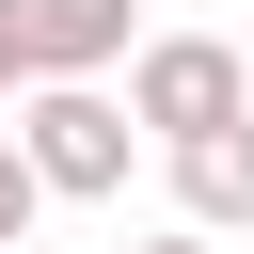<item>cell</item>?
<instances>
[{
  "label": "cell",
  "instance_id": "7",
  "mask_svg": "<svg viewBox=\"0 0 254 254\" xmlns=\"http://www.w3.org/2000/svg\"><path fill=\"white\" fill-rule=\"evenodd\" d=\"M127 254H206V238H190V222H159V238H127Z\"/></svg>",
  "mask_w": 254,
  "mask_h": 254
},
{
  "label": "cell",
  "instance_id": "3",
  "mask_svg": "<svg viewBox=\"0 0 254 254\" xmlns=\"http://www.w3.org/2000/svg\"><path fill=\"white\" fill-rule=\"evenodd\" d=\"M0 16H16V64H32V79H111V64L143 48L127 0H0Z\"/></svg>",
  "mask_w": 254,
  "mask_h": 254
},
{
  "label": "cell",
  "instance_id": "5",
  "mask_svg": "<svg viewBox=\"0 0 254 254\" xmlns=\"http://www.w3.org/2000/svg\"><path fill=\"white\" fill-rule=\"evenodd\" d=\"M32 206H48V190H32V159H16V127H0V254H32Z\"/></svg>",
  "mask_w": 254,
  "mask_h": 254
},
{
  "label": "cell",
  "instance_id": "1",
  "mask_svg": "<svg viewBox=\"0 0 254 254\" xmlns=\"http://www.w3.org/2000/svg\"><path fill=\"white\" fill-rule=\"evenodd\" d=\"M16 159H32L48 206H111L127 159H143V127H127L111 79H32V95H16Z\"/></svg>",
  "mask_w": 254,
  "mask_h": 254
},
{
  "label": "cell",
  "instance_id": "4",
  "mask_svg": "<svg viewBox=\"0 0 254 254\" xmlns=\"http://www.w3.org/2000/svg\"><path fill=\"white\" fill-rule=\"evenodd\" d=\"M159 159H175V222H190V238H238V222H254V111H238V127H190V143H159Z\"/></svg>",
  "mask_w": 254,
  "mask_h": 254
},
{
  "label": "cell",
  "instance_id": "6",
  "mask_svg": "<svg viewBox=\"0 0 254 254\" xmlns=\"http://www.w3.org/2000/svg\"><path fill=\"white\" fill-rule=\"evenodd\" d=\"M16 95H32V64H16V16H0V111H16Z\"/></svg>",
  "mask_w": 254,
  "mask_h": 254
},
{
  "label": "cell",
  "instance_id": "8",
  "mask_svg": "<svg viewBox=\"0 0 254 254\" xmlns=\"http://www.w3.org/2000/svg\"><path fill=\"white\" fill-rule=\"evenodd\" d=\"M238 95H254V32H238Z\"/></svg>",
  "mask_w": 254,
  "mask_h": 254
},
{
  "label": "cell",
  "instance_id": "2",
  "mask_svg": "<svg viewBox=\"0 0 254 254\" xmlns=\"http://www.w3.org/2000/svg\"><path fill=\"white\" fill-rule=\"evenodd\" d=\"M238 32H143L127 48V127L143 143H190V127H238Z\"/></svg>",
  "mask_w": 254,
  "mask_h": 254
}]
</instances>
